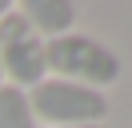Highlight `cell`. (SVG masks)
<instances>
[{
    "instance_id": "obj_2",
    "label": "cell",
    "mask_w": 132,
    "mask_h": 128,
    "mask_svg": "<svg viewBox=\"0 0 132 128\" xmlns=\"http://www.w3.org/2000/svg\"><path fill=\"white\" fill-rule=\"evenodd\" d=\"M28 104H32L36 124H48V128L104 124V116H108V96L104 92L72 84V80H56V76H44L40 84L28 88Z\"/></svg>"
},
{
    "instance_id": "obj_5",
    "label": "cell",
    "mask_w": 132,
    "mask_h": 128,
    "mask_svg": "<svg viewBox=\"0 0 132 128\" xmlns=\"http://www.w3.org/2000/svg\"><path fill=\"white\" fill-rule=\"evenodd\" d=\"M0 128H40L32 116V104H28L24 88L0 84Z\"/></svg>"
},
{
    "instance_id": "obj_1",
    "label": "cell",
    "mask_w": 132,
    "mask_h": 128,
    "mask_svg": "<svg viewBox=\"0 0 132 128\" xmlns=\"http://www.w3.org/2000/svg\"><path fill=\"white\" fill-rule=\"evenodd\" d=\"M124 72V60L92 32H68L60 40H48V76L72 80V84L96 88L104 92L108 84H116Z\"/></svg>"
},
{
    "instance_id": "obj_6",
    "label": "cell",
    "mask_w": 132,
    "mask_h": 128,
    "mask_svg": "<svg viewBox=\"0 0 132 128\" xmlns=\"http://www.w3.org/2000/svg\"><path fill=\"white\" fill-rule=\"evenodd\" d=\"M8 8H12V4H4V0H0V16H4V12H8Z\"/></svg>"
},
{
    "instance_id": "obj_7",
    "label": "cell",
    "mask_w": 132,
    "mask_h": 128,
    "mask_svg": "<svg viewBox=\"0 0 132 128\" xmlns=\"http://www.w3.org/2000/svg\"><path fill=\"white\" fill-rule=\"evenodd\" d=\"M76 128H104V124H76Z\"/></svg>"
},
{
    "instance_id": "obj_3",
    "label": "cell",
    "mask_w": 132,
    "mask_h": 128,
    "mask_svg": "<svg viewBox=\"0 0 132 128\" xmlns=\"http://www.w3.org/2000/svg\"><path fill=\"white\" fill-rule=\"evenodd\" d=\"M0 76L4 84L24 88V92L48 76V40L16 8L0 16Z\"/></svg>"
},
{
    "instance_id": "obj_4",
    "label": "cell",
    "mask_w": 132,
    "mask_h": 128,
    "mask_svg": "<svg viewBox=\"0 0 132 128\" xmlns=\"http://www.w3.org/2000/svg\"><path fill=\"white\" fill-rule=\"evenodd\" d=\"M16 12L24 16L44 40H60V36H68V32H76V16H80L72 0H24Z\"/></svg>"
},
{
    "instance_id": "obj_8",
    "label": "cell",
    "mask_w": 132,
    "mask_h": 128,
    "mask_svg": "<svg viewBox=\"0 0 132 128\" xmlns=\"http://www.w3.org/2000/svg\"><path fill=\"white\" fill-rule=\"evenodd\" d=\"M0 84H4V76H0Z\"/></svg>"
}]
</instances>
